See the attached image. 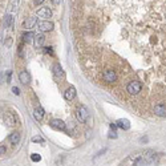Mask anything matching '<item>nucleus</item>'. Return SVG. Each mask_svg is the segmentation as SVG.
Returning a JSON list of instances; mask_svg holds the SVG:
<instances>
[{
	"label": "nucleus",
	"instance_id": "nucleus-3",
	"mask_svg": "<svg viewBox=\"0 0 166 166\" xmlns=\"http://www.w3.org/2000/svg\"><path fill=\"white\" fill-rule=\"evenodd\" d=\"M39 25V29L41 32H49L53 29V23L49 21V20H43V21H39L37 23Z\"/></svg>",
	"mask_w": 166,
	"mask_h": 166
},
{
	"label": "nucleus",
	"instance_id": "nucleus-13",
	"mask_svg": "<svg viewBox=\"0 0 166 166\" xmlns=\"http://www.w3.org/2000/svg\"><path fill=\"white\" fill-rule=\"evenodd\" d=\"M35 118L37 120V121H41L43 120V117H44V109L41 107H37L36 109H35Z\"/></svg>",
	"mask_w": 166,
	"mask_h": 166
},
{
	"label": "nucleus",
	"instance_id": "nucleus-22",
	"mask_svg": "<svg viewBox=\"0 0 166 166\" xmlns=\"http://www.w3.org/2000/svg\"><path fill=\"white\" fill-rule=\"evenodd\" d=\"M6 151H7V149H6V146H0V156H3V154H6Z\"/></svg>",
	"mask_w": 166,
	"mask_h": 166
},
{
	"label": "nucleus",
	"instance_id": "nucleus-4",
	"mask_svg": "<svg viewBox=\"0 0 166 166\" xmlns=\"http://www.w3.org/2000/svg\"><path fill=\"white\" fill-rule=\"evenodd\" d=\"M102 78L107 82H113V81H116L117 75H116L114 71H112V69H107V71L102 73Z\"/></svg>",
	"mask_w": 166,
	"mask_h": 166
},
{
	"label": "nucleus",
	"instance_id": "nucleus-2",
	"mask_svg": "<svg viewBox=\"0 0 166 166\" xmlns=\"http://www.w3.org/2000/svg\"><path fill=\"white\" fill-rule=\"evenodd\" d=\"M141 88H142V85L141 82H138V81H130L128 84V86H126V89H128V92L130 94H137L141 92Z\"/></svg>",
	"mask_w": 166,
	"mask_h": 166
},
{
	"label": "nucleus",
	"instance_id": "nucleus-9",
	"mask_svg": "<svg viewBox=\"0 0 166 166\" xmlns=\"http://www.w3.org/2000/svg\"><path fill=\"white\" fill-rule=\"evenodd\" d=\"M116 124H117V128L122 129V130H128V129L130 128V122H129V120H126V118H120Z\"/></svg>",
	"mask_w": 166,
	"mask_h": 166
},
{
	"label": "nucleus",
	"instance_id": "nucleus-15",
	"mask_svg": "<svg viewBox=\"0 0 166 166\" xmlns=\"http://www.w3.org/2000/svg\"><path fill=\"white\" fill-rule=\"evenodd\" d=\"M36 23H37V19H36V17H28V19L25 20V23H24V27L27 29H29V28H32Z\"/></svg>",
	"mask_w": 166,
	"mask_h": 166
},
{
	"label": "nucleus",
	"instance_id": "nucleus-24",
	"mask_svg": "<svg viewBox=\"0 0 166 166\" xmlns=\"http://www.w3.org/2000/svg\"><path fill=\"white\" fill-rule=\"evenodd\" d=\"M109 138H117V133H116V132H113V130H112V132L109 133Z\"/></svg>",
	"mask_w": 166,
	"mask_h": 166
},
{
	"label": "nucleus",
	"instance_id": "nucleus-14",
	"mask_svg": "<svg viewBox=\"0 0 166 166\" xmlns=\"http://www.w3.org/2000/svg\"><path fill=\"white\" fill-rule=\"evenodd\" d=\"M19 78H20V81L23 82V84H28L29 82V75L27 71H21L19 75Z\"/></svg>",
	"mask_w": 166,
	"mask_h": 166
},
{
	"label": "nucleus",
	"instance_id": "nucleus-18",
	"mask_svg": "<svg viewBox=\"0 0 166 166\" xmlns=\"http://www.w3.org/2000/svg\"><path fill=\"white\" fill-rule=\"evenodd\" d=\"M12 20H13L12 15H7L6 16V20H4V25H6V27H11V24H12Z\"/></svg>",
	"mask_w": 166,
	"mask_h": 166
},
{
	"label": "nucleus",
	"instance_id": "nucleus-10",
	"mask_svg": "<svg viewBox=\"0 0 166 166\" xmlns=\"http://www.w3.org/2000/svg\"><path fill=\"white\" fill-rule=\"evenodd\" d=\"M37 15L40 16V17L47 19V17H50V16H52V11H50L49 8H47V7H43V8H40V10L37 11Z\"/></svg>",
	"mask_w": 166,
	"mask_h": 166
},
{
	"label": "nucleus",
	"instance_id": "nucleus-20",
	"mask_svg": "<svg viewBox=\"0 0 166 166\" xmlns=\"http://www.w3.org/2000/svg\"><path fill=\"white\" fill-rule=\"evenodd\" d=\"M44 53H49V55H53V50L50 47H45L44 48Z\"/></svg>",
	"mask_w": 166,
	"mask_h": 166
},
{
	"label": "nucleus",
	"instance_id": "nucleus-5",
	"mask_svg": "<svg viewBox=\"0 0 166 166\" xmlns=\"http://www.w3.org/2000/svg\"><path fill=\"white\" fill-rule=\"evenodd\" d=\"M49 125L52 126L53 129H56V130H65V124H64V122L61 121L60 118L52 120V121L49 122Z\"/></svg>",
	"mask_w": 166,
	"mask_h": 166
},
{
	"label": "nucleus",
	"instance_id": "nucleus-19",
	"mask_svg": "<svg viewBox=\"0 0 166 166\" xmlns=\"http://www.w3.org/2000/svg\"><path fill=\"white\" fill-rule=\"evenodd\" d=\"M31 160L33 161V162H39V161H41V156H39V154L33 153V154L31 156Z\"/></svg>",
	"mask_w": 166,
	"mask_h": 166
},
{
	"label": "nucleus",
	"instance_id": "nucleus-1",
	"mask_svg": "<svg viewBox=\"0 0 166 166\" xmlns=\"http://www.w3.org/2000/svg\"><path fill=\"white\" fill-rule=\"evenodd\" d=\"M76 117H77V120L80 122H86L89 120V112H88V109L85 107H78L77 108V110H76Z\"/></svg>",
	"mask_w": 166,
	"mask_h": 166
},
{
	"label": "nucleus",
	"instance_id": "nucleus-11",
	"mask_svg": "<svg viewBox=\"0 0 166 166\" xmlns=\"http://www.w3.org/2000/svg\"><path fill=\"white\" fill-rule=\"evenodd\" d=\"M64 97H65V100H68V101L73 100V98L76 97V89L73 88V86L68 88V89L65 91V93H64Z\"/></svg>",
	"mask_w": 166,
	"mask_h": 166
},
{
	"label": "nucleus",
	"instance_id": "nucleus-21",
	"mask_svg": "<svg viewBox=\"0 0 166 166\" xmlns=\"http://www.w3.org/2000/svg\"><path fill=\"white\" fill-rule=\"evenodd\" d=\"M32 141L33 142H44V140H43L41 137H33L32 138Z\"/></svg>",
	"mask_w": 166,
	"mask_h": 166
},
{
	"label": "nucleus",
	"instance_id": "nucleus-8",
	"mask_svg": "<svg viewBox=\"0 0 166 166\" xmlns=\"http://www.w3.org/2000/svg\"><path fill=\"white\" fill-rule=\"evenodd\" d=\"M154 113L160 117H165L166 116V107L163 104H158V105L154 107Z\"/></svg>",
	"mask_w": 166,
	"mask_h": 166
},
{
	"label": "nucleus",
	"instance_id": "nucleus-12",
	"mask_svg": "<svg viewBox=\"0 0 166 166\" xmlns=\"http://www.w3.org/2000/svg\"><path fill=\"white\" fill-rule=\"evenodd\" d=\"M44 40H45V37H44V35H36L35 36V47L36 48H40L41 45L44 44Z\"/></svg>",
	"mask_w": 166,
	"mask_h": 166
},
{
	"label": "nucleus",
	"instance_id": "nucleus-23",
	"mask_svg": "<svg viewBox=\"0 0 166 166\" xmlns=\"http://www.w3.org/2000/svg\"><path fill=\"white\" fill-rule=\"evenodd\" d=\"M12 92H13L15 94H17V96L20 94V89H19V88H16V86H13V88H12Z\"/></svg>",
	"mask_w": 166,
	"mask_h": 166
},
{
	"label": "nucleus",
	"instance_id": "nucleus-26",
	"mask_svg": "<svg viewBox=\"0 0 166 166\" xmlns=\"http://www.w3.org/2000/svg\"><path fill=\"white\" fill-rule=\"evenodd\" d=\"M44 0H35V4H41Z\"/></svg>",
	"mask_w": 166,
	"mask_h": 166
},
{
	"label": "nucleus",
	"instance_id": "nucleus-7",
	"mask_svg": "<svg viewBox=\"0 0 166 166\" xmlns=\"http://www.w3.org/2000/svg\"><path fill=\"white\" fill-rule=\"evenodd\" d=\"M4 121H6V124H8L10 126H13L16 124V117L13 113L11 112H7L6 114H4Z\"/></svg>",
	"mask_w": 166,
	"mask_h": 166
},
{
	"label": "nucleus",
	"instance_id": "nucleus-25",
	"mask_svg": "<svg viewBox=\"0 0 166 166\" xmlns=\"http://www.w3.org/2000/svg\"><path fill=\"white\" fill-rule=\"evenodd\" d=\"M110 129H112L113 132H116V129H117V124H113V122H112V124H110Z\"/></svg>",
	"mask_w": 166,
	"mask_h": 166
},
{
	"label": "nucleus",
	"instance_id": "nucleus-6",
	"mask_svg": "<svg viewBox=\"0 0 166 166\" xmlns=\"http://www.w3.org/2000/svg\"><path fill=\"white\" fill-rule=\"evenodd\" d=\"M53 75H55V77H57V78H65V73H64V71L60 64H55L53 65Z\"/></svg>",
	"mask_w": 166,
	"mask_h": 166
},
{
	"label": "nucleus",
	"instance_id": "nucleus-17",
	"mask_svg": "<svg viewBox=\"0 0 166 166\" xmlns=\"http://www.w3.org/2000/svg\"><path fill=\"white\" fill-rule=\"evenodd\" d=\"M33 37H35V35H33V32H25L24 35H23V40L25 41V43H29V41H32L33 40Z\"/></svg>",
	"mask_w": 166,
	"mask_h": 166
},
{
	"label": "nucleus",
	"instance_id": "nucleus-27",
	"mask_svg": "<svg viewBox=\"0 0 166 166\" xmlns=\"http://www.w3.org/2000/svg\"><path fill=\"white\" fill-rule=\"evenodd\" d=\"M53 3H55V4H59V3H60V0H53Z\"/></svg>",
	"mask_w": 166,
	"mask_h": 166
},
{
	"label": "nucleus",
	"instance_id": "nucleus-16",
	"mask_svg": "<svg viewBox=\"0 0 166 166\" xmlns=\"http://www.w3.org/2000/svg\"><path fill=\"white\" fill-rule=\"evenodd\" d=\"M10 141H11V144L12 145H17L20 142V133H17V132L12 133L11 137H10Z\"/></svg>",
	"mask_w": 166,
	"mask_h": 166
}]
</instances>
